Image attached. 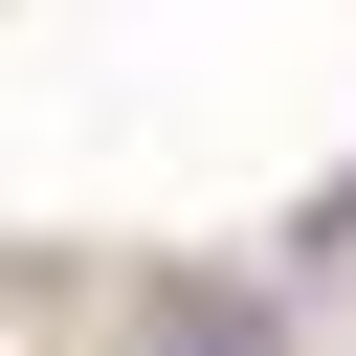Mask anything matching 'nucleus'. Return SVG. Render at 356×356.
Masks as SVG:
<instances>
[{
	"label": "nucleus",
	"mask_w": 356,
	"mask_h": 356,
	"mask_svg": "<svg viewBox=\"0 0 356 356\" xmlns=\"http://www.w3.org/2000/svg\"><path fill=\"white\" fill-rule=\"evenodd\" d=\"M134 356H267V312H245V289H156V334H134Z\"/></svg>",
	"instance_id": "nucleus-1"
}]
</instances>
